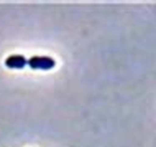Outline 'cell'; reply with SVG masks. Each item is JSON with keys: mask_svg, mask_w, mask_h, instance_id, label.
Segmentation results:
<instances>
[{"mask_svg": "<svg viewBox=\"0 0 156 147\" xmlns=\"http://www.w3.org/2000/svg\"><path fill=\"white\" fill-rule=\"evenodd\" d=\"M28 66L31 70H51L54 68V60L49 56H31L28 60Z\"/></svg>", "mask_w": 156, "mask_h": 147, "instance_id": "1", "label": "cell"}, {"mask_svg": "<svg viewBox=\"0 0 156 147\" xmlns=\"http://www.w3.org/2000/svg\"><path fill=\"white\" fill-rule=\"evenodd\" d=\"M28 65V60L22 55H12L5 60V66L7 68H12V70H22Z\"/></svg>", "mask_w": 156, "mask_h": 147, "instance_id": "2", "label": "cell"}]
</instances>
